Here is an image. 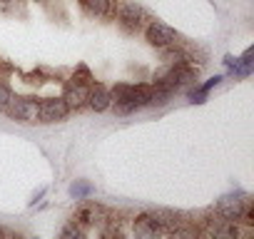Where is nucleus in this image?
<instances>
[{
    "instance_id": "obj_17",
    "label": "nucleus",
    "mask_w": 254,
    "mask_h": 239,
    "mask_svg": "<svg viewBox=\"0 0 254 239\" xmlns=\"http://www.w3.org/2000/svg\"><path fill=\"white\" fill-rule=\"evenodd\" d=\"M43 194H45V187H43V189H38V194H33V199H30V204H35V202H38V199H40Z\"/></svg>"
},
{
    "instance_id": "obj_3",
    "label": "nucleus",
    "mask_w": 254,
    "mask_h": 239,
    "mask_svg": "<svg viewBox=\"0 0 254 239\" xmlns=\"http://www.w3.org/2000/svg\"><path fill=\"white\" fill-rule=\"evenodd\" d=\"M72 222L80 224L82 229L85 227H95V224H107V222H115L110 209H105L102 204H95V202H85L75 214H72Z\"/></svg>"
},
{
    "instance_id": "obj_13",
    "label": "nucleus",
    "mask_w": 254,
    "mask_h": 239,
    "mask_svg": "<svg viewBox=\"0 0 254 239\" xmlns=\"http://www.w3.org/2000/svg\"><path fill=\"white\" fill-rule=\"evenodd\" d=\"M63 237H85V229L80 227V224H75V222H70L63 232H60Z\"/></svg>"
},
{
    "instance_id": "obj_14",
    "label": "nucleus",
    "mask_w": 254,
    "mask_h": 239,
    "mask_svg": "<svg viewBox=\"0 0 254 239\" xmlns=\"http://www.w3.org/2000/svg\"><path fill=\"white\" fill-rule=\"evenodd\" d=\"M10 97H13L10 87H8V85H3V82H0V110H3V112H5V107H8Z\"/></svg>"
},
{
    "instance_id": "obj_19",
    "label": "nucleus",
    "mask_w": 254,
    "mask_h": 239,
    "mask_svg": "<svg viewBox=\"0 0 254 239\" xmlns=\"http://www.w3.org/2000/svg\"><path fill=\"white\" fill-rule=\"evenodd\" d=\"M38 3H45V0H38Z\"/></svg>"
},
{
    "instance_id": "obj_4",
    "label": "nucleus",
    "mask_w": 254,
    "mask_h": 239,
    "mask_svg": "<svg viewBox=\"0 0 254 239\" xmlns=\"http://www.w3.org/2000/svg\"><path fill=\"white\" fill-rule=\"evenodd\" d=\"M249 204H252V199H249V194H244V192L224 194V197L217 202V214H222V217L237 222V219H242V214H244V209H247Z\"/></svg>"
},
{
    "instance_id": "obj_2",
    "label": "nucleus",
    "mask_w": 254,
    "mask_h": 239,
    "mask_svg": "<svg viewBox=\"0 0 254 239\" xmlns=\"http://www.w3.org/2000/svg\"><path fill=\"white\" fill-rule=\"evenodd\" d=\"M5 112L15 120H20V122H40V102L35 97H18L13 95Z\"/></svg>"
},
{
    "instance_id": "obj_7",
    "label": "nucleus",
    "mask_w": 254,
    "mask_h": 239,
    "mask_svg": "<svg viewBox=\"0 0 254 239\" xmlns=\"http://www.w3.org/2000/svg\"><path fill=\"white\" fill-rule=\"evenodd\" d=\"M70 112L67 102L63 97H45L40 100V122H60Z\"/></svg>"
},
{
    "instance_id": "obj_11",
    "label": "nucleus",
    "mask_w": 254,
    "mask_h": 239,
    "mask_svg": "<svg viewBox=\"0 0 254 239\" xmlns=\"http://www.w3.org/2000/svg\"><path fill=\"white\" fill-rule=\"evenodd\" d=\"M95 192V187L90 184V182H82V179H77L72 187H70V194L75 197V199H85V197H90Z\"/></svg>"
},
{
    "instance_id": "obj_9",
    "label": "nucleus",
    "mask_w": 254,
    "mask_h": 239,
    "mask_svg": "<svg viewBox=\"0 0 254 239\" xmlns=\"http://www.w3.org/2000/svg\"><path fill=\"white\" fill-rule=\"evenodd\" d=\"M87 105H90L95 112H105V110L112 105V100H110V90H107L102 82H92L90 90H87Z\"/></svg>"
},
{
    "instance_id": "obj_5",
    "label": "nucleus",
    "mask_w": 254,
    "mask_h": 239,
    "mask_svg": "<svg viewBox=\"0 0 254 239\" xmlns=\"http://www.w3.org/2000/svg\"><path fill=\"white\" fill-rule=\"evenodd\" d=\"M145 35H147V43L155 45V48H167V45H175L177 43V30L170 28L167 23H160V20H150L145 25Z\"/></svg>"
},
{
    "instance_id": "obj_15",
    "label": "nucleus",
    "mask_w": 254,
    "mask_h": 239,
    "mask_svg": "<svg viewBox=\"0 0 254 239\" xmlns=\"http://www.w3.org/2000/svg\"><path fill=\"white\" fill-rule=\"evenodd\" d=\"M190 97H192V102H197V105H202V102L207 100V92H204L202 87H197V90H192V92H190Z\"/></svg>"
},
{
    "instance_id": "obj_8",
    "label": "nucleus",
    "mask_w": 254,
    "mask_h": 239,
    "mask_svg": "<svg viewBox=\"0 0 254 239\" xmlns=\"http://www.w3.org/2000/svg\"><path fill=\"white\" fill-rule=\"evenodd\" d=\"M80 8H82V13L90 15V18L110 20V18H115L117 0H80Z\"/></svg>"
},
{
    "instance_id": "obj_18",
    "label": "nucleus",
    "mask_w": 254,
    "mask_h": 239,
    "mask_svg": "<svg viewBox=\"0 0 254 239\" xmlns=\"http://www.w3.org/2000/svg\"><path fill=\"white\" fill-rule=\"evenodd\" d=\"M3 3H13V0H3Z\"/></svg>"
},
{
    "instance_id": "obj_6",
    "label": "nucleus",
    "mask_w": 254,
    "mask_h": 239,
    "mask_svg": "<svg viewBox=\"0 0 254 239\" xmlns=\"http://www.w3.org/2000/svg\"><path fill=\"white\" fill-rule=\"evenodd\" d=\"M202 234L214 237V239H237V237H239V227H237V222H232V219L217 214V219H207V222H204Z\"/></svg>"
},
{
    "instance_id": "obj_12",
    "label": "nucleus",
    "mask_w": 254,
    "mask_h": 239,
    "mask_svg": "<svg viewBox=\"0 0 254 239\" xmlns=\"http://www.w3.org/2000/svg\"><path fill=\"white\" fill-rule=\"evenodd\" d=\"M72 82H80V85H92L95 80H92V75H90V70L85 67V65H80L77 70H75V75H72Z\"/></svg>"
},
{
    "instance_id": "obj_10",
    "label": "nucleus",
    "mask_w": 254,
    "mask_h": 239,
    "mask_svg": "<svg viewBox=\"0 0 254 239\" xmlns=\"http://www.w3.org/2000/svg\"><path fill=\"white\" fill-rule=\"evenodd\" d=\"M87 85H80V82H70V85H65V92H63V100L67 102V107L72 110V107H82V105H87Z\"/></svg>"
},
{
    "instance_id": "obj_16",
    "label": "nucleus",
    "mask_w": 254,
    "mask_h": 239,
    "mask_svg": "<svg viewBox=\"0 0 254 239\" xmlns=\"http://www.w3.org/2000/svg\"><path fill=\"white\" fill-rule=\"evenodd\" d=\"M219 82H222V75H214V77H212L209 82H204V85H199V87H202L204 92H209V90H212L214 85H219Z\"/></svg>"
},
{
    "instance_id": "obj_1",
    "label": "nucleus",
    "mask_w": 254,
    "mask_h": 239,
    "mask_svg": "<svg viewBox=\"0 0 254 239\" xmlns=\"http://www.w3.org/2000/svg\"><path fill=\"white\" fill-rule=\"evenodd\" d=\"M115 18H117V23L122 25V30H127V33H137V30H142L145 25H147V10L142 8V5H137V3H120L117 0V10H115Z\"/></svg>"
}]
</instances>
